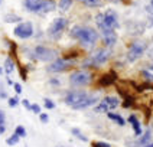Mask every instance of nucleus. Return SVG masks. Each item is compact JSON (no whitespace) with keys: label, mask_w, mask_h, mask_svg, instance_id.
Listing matches in <instances>:
<instances>
[{"label":"nucleus","mask_w":153,"mask_h":147,"mask_svg":"<svg viewBox=\"0 0 153 147\" xmlns=\"http://www.w3.org/2000/svg\"><path fill=\"white\" fill-rule=\"evenodd\" d=\"M4 22L6 23H20L22 22V17L17 16V15H13V13H7L4 16Z\"/></svg>","instance_id":"obj_21"},{"label":"nucleus","mask_w":153,"mask_h":147,"mask_svg":"<svg viewBox=\"0 0 153 147\" xmlns=\"http://www.w3.org/2000/svg\"><path fill=\"white\" fill-rule=\"evenodd\" d=\"M33 55L38 61H42V62H51V61H55L56 58V51H53L51 48L45 46V45H38L33 48Z\"/></svg>","instance_id":"obj_5"},{"label":"nucleus","mask_w":153,"mask_h":147,"mask_svg":"<svg viewBox=\"0 0 153 147\" xmlns=\"http://www.w3.org/2000/svg\"><path fill=\"white\" fill-rule=\"evenodd\" d=\"M93 146L94 147H110V144H107V143H104V141H97V143H94Z\"/></svg>","instance_id":"obj_35"},{"label":"nucleus","mask_w":153,"mask_h":147,"mask_svg":"<svg viewBox=\"0 0 153 147\" xmlns=\"http://www.w3.org/2000/svg\"><path fill=\"white\" fill-rule=\"evenodd\" d=\"M143 147H153V140H152V141H150V143H147L146 146H143Z\"/></svg>","instance_id":"obj_38"},{"label":"nucleus","mask_w":153,"mask_h":147,"mask_svg":"<svg viewBox=\"0 0 153 147\" xmlns=\"http://www.w3.org/2000/svg\"><path fill=\"white\" fill-rule=\"evenodd\" d=\"M111 1H116V3H117V1H121V0H111Z\"/></svg>","instance_id":"obj_40"},{"label":"nucleus","mask_w":153,"mask_h":147,"mask_svg":"<svg viewBox=\"0 0 153 147\" xmlns=\"http://www.w3.org/2000/svg\"><path fill=\"white\" fill-rule=\"evenodd\" d=\"M58 147H62V146H58Z\"/></svg>","instance_id":"obj_42"},{"label":"nucleus","mask_w":153,"mask_h":147,"mask_svg":"<svg viewBox=\"0 0 153 147\" xmlns=\"http://www.w3.org/2000/svg\"><path fill=\"white\" fill-rule=\"evenodd\" d=\"M152 140H153V131H152V127H149L140 137H137L136 146L137 147H143V146H146L147 143H150Z\"/></svg>","instance_id":"obj_12"},{"label":"nucleus","mask_w":153,"mask_h":147,"mask_svg":"<svg viewBox=\"0 0 153 147\" xmlns=\"http://www.w3.org/2000/svg\"><path fill=\"white\" fill-rule=\"evenodd\" d=\"M43 107H45L46 110H53V108H55V103H53L52 100H49V98H45V100H43Z\"/></svg>","instance_id":"obj_28"},{"label":"nucleus","mask_w":153,"mask_h":147,"mask_svg":"<svg viewBox=\"0 0 153 147\" xmlns=\"http://www.w3.org/2000/svg\"><path fill=\"white\" fill-rule=\"evenodd\" d=\"M33 25L30 22H20L13 29V35L19 39H29L33 36Z\"/></svg>","instance_id":"obj_8"},{"label":"nucleus","mask_w":153,"mask_h":147,"mask_svg":"<svg viewBox=\"0 0 153 147\" xmlns=\"http://www.w3.org/2000/svg\"><path fill=\"white\" fill-rule=\"evenodd\" d=\"M146 52V43L145 42H133L131 45H130V48H128L127 53H126V58H127L128 62H136V61H139L143 55H145Z\"/></svg>","instance_id":"obj_6"},{"label":"nucleus","mask_w":153,"mask_h":147,"mask_svg":"<svg viewBox=\"0 0 153 147\" xmlns=\"http://www.w3.org/2000/svg\"><path fill=\"white\" fill-rule=\"evenodd\" d=\"M111 55H113V52H111L110 48H104V49H98V51L93 53L90 58H87L84 62V66H100V65H104V64H107L108 61H110Z\"/></svg>","instance_id":"obj_3"},{"label":"nucleus","mask_w":153,"mask_h":147,"mask_svg":"<svg viewBox=\"0 0 153 147\" xmlns=\"http://www.w3.org/2000/svg\"><path fill=\"white\" fill-rule=\"evenodd\" d=\"M72 1H74V0H59L58 7H59V10H62V12H67V10H69V9H71V6H72Z\"/></svg>","instance_id":"obj_22"},{"label":"nucleus","mask_w":153,"mask_h":147,"mask_svg":"<svg viewBox=\"0 0 153 147\" xmlns=\"http://www.w3.org/2000/svg\"><path fill=\"white\" fill-rule=\"evenodd\" d=\"M71 61H67V59H62V58H58L52 62L51 65L48 66V71L49 72H64L71 66Z\"/></svg>","instance_id":"obj_11"},{"label":"nucleus","mask_w":153,"mask_h":147,"mask_svg":"<svg viewBox=\"0 0 153 147\" xmlns=\"http://www.w3.org/2000/svg\"><path fill=\"white\" fill-rule=\"evenodd\" d=\"M22 105L25 107L27 111H30V107H32V104L29 103V100H22Z\"/></svg>","instance_id":"obj_32"},{"label":"nucleus","mask_w":153,"mask_h":147,"mask_svg":"<svg viewBox=\"0 0 153 147\" xmlns=\"http://www.w3.org/2000/svg\"><path fill=\"white\" fill-rule=\"evenodd\" d=\"M128 123L131 124V129L134 131V137H140L142 134H143V130H142V124H140V121L137 120V117L134 114H131L130 117H128Z\"/></svg>","instance_id":"obj_14"},{"label":"nucleus","mask_w":153,"mask_h":147,"mask_svg":"<svg viewBox=\"0 0 153 147\" xmlns=\"http://www.w3.org/2000/svg\"><path fill=\"white\" fill-rule=\"evenodd\" d=\"M105 27H110V29H114V30L120 27L119 16H117L116 10H113V9H108V10L104 12V29Z\"/></svg>","instance_id":"obj_9"},{"label":"nucleus","mask_w":153,"mask_h":147,"mask_svg":"<svg viewBox=\"0 0 153 147\" xmlns=\"http://www.w3.org/2000/svg\"><path fill=\"white\" fill-rule=\"evenodd\" d=\"M6 82H7L9 85H15V82H13V81H12L10 78H6Z\"/></svg>","instance_id":"obj_37"},{"label":"nucleus","mask_w":153,"mask_h":147,"mask_svg":"<svg viewBox=\"0 0 153 147\" xmlns=\"http://www.w3.org/2000/svg\"><path fill=\"white\" fill-rule=\"evenodd\" d=\"M19 141H20V137L17 136L16 133H13L10 137H7L6 144H7V146H16V144H19Z\"/></svg>","instance_id":"obj_24"},{"label":"nucleus","mask_w":153,"mask_h":147,"mask_svg":"<svg viewBox=\"0 0 153 147\" xmlns=\"http://www.w3.org/2000/svg\"><path fill=\"white\" fill-rule=\"evenodd\" d=\"M3 72H4V69H3V68H1V66H0V75H1Z\"/></svg>","instance_id":"obj_39"},{"label":"nucleus","mask_w":153,"mask_h":147,"mask_svg":"<svg viewBox=\"0 0 153 147\" xmlns=\"http://www.w3.org/2000/svg\"><path fill=\"white\" fill-rule=\"evenodd\" d=\"M39 120H41V123L46 124V123L49 121V117H48V114H45V112H41V114H39Z\"/></svg>","instance_id":"obj_29"},{"label":"nucleus","mask_w":153,"mask_h":147,"mask_svg":"<svg viewBox=\"0 0 153 147\" xmlns=\"http://www.w3.org/2000/svg\"><path fill=\"white\" fill-rule=\"evenodd\" d=\"M94 111L98 112V114H101V112H105V114H107V112L110 111V110H108V107H107L105 104L102 103V101H100V104H97V105H95Z\"/></svg>","instance_id":"obj_25"},{"label":"nucleus","mask_w":153,"mask_h":147,"mask_svg":"<svg viewBox=\"0 0 153 147\" xmlns=\"http://www.w3.org/2000/svg\"><path fill=\"white\" fill-rule=\"evenodd\" d=\"M69 35H71V38L76 39L84 48H94L97 41H98V38H100V33L95 29L88 27V26H81V25L74 26L71 29Z\"/></svg>","instance_id":"obj_2"},{"label":"nucleus","mask_w":153,"mask_h":147,"mask_svg":"<svg viewBox=\"0 0 153 147\" xmlns=\"http://www.w3.org/2000/svg\"><path fill=\"white\" fill-rule=\"evenodd\" d=\"M146 10H147L150 15H153V0H149V3H147V6H146Z\"/></svg>","instance_id":"obj_34"},{"label":"nucleus","mask_w":153,"mask_h":147,"mask_svg":"<svg viewBox=\"0 0 153 147\" xmlns=\"http://www.w3.org/2000/svg\"><path fill=\"white\" fill-rule=\"evenodd\" d=\"M19 103H22V101H19V97H10L7 100V104H9V107H12V108H15V107H17L19 105Z\"/></svg>","instance_id":"obj_26"},{"label":"nucleus","mask_w":153,"mask_h":147,"mask_svg":"<svg viewBox=\"0 0 153 147\" xmlns=\"http://www.w3.org/2000/svg\"><path fill=\"white\" fill-rule=\"evenodd\" d=\"M4 131H6V126H0V136L4 134Z\"/></svg>","instance_id":"obj_36"},{"label":"nucleus","mask_w":153,"mask_h":147,"mask_svg":"<svg viewBox=\"0 0 153 147\" xmlns=\"http://www.w3.org/2000/svg\"><path fill=\"white\" fill-rule=\"evenodd\" d=\"M13 88H15V92H16L17 95L22 94V85L20 84H17V82H15V85H13Z\"/></svg>","instance_id":"obj_33"},{"label":"nucleus","mask_w":153,"mask_h":147,"mask_svg":"<svg viewBox=\"0 0 153 147\" xmlns=\"http://www.w3.org/2000/svg\"><path fill=\"white\" fill-rule=\"evenodd\" d=\"M41 1L42 0H23V6L27 12L30 13H38L41 7Z\"/></svg>","instance_id":"obj_15"},{"label":"nucleus","mask_w":153,"mask_h":147,"mask_svg":"<svg viewBox=\"0 0 153 147\" xmlns=\"http://www.w3.org/2000/svg\"><path fill=\"white\" fill-rule=\"evenodd\" d=\"M30 111L33 112V114H41V107H39L38 104H32V107H30Z\"/></svg>","instance_id":"obj_31"},{"label":"nucleus","mask_w":153,"mask_h":147,"mask_svg":"<svg viewBox=\"0 0 153 147\" xmlns=\"http://www.w3.org/2000/svg\"><path fill=\"white\" fill-rule=\"evenodd\" d=\"M67 26H68V19H65V17H56V19H55V20L51 23V26H49L48 33H49V36H51V38H53V39H58L61 35L65 32Z\"/></svg>","instance_id":"obj_7"},{"label":"nucleus","mask_w":153,"mask_h":147,"mask_svg":"<svg viewBox=\"0 0 153 147\" xmlns=\"http://www.w3.org/2000/svg\"><path fill=\"white\" fill-rule=\"evenodd\" d=\"M0 126H6V114L3 110H0Z\"/></svg>","instance_id":"obj_30"},{"label":"nucleus","mask_w":153,"mask_h":147,"mask_svg":"<svg viewBox=\"0 0 153 147\" xmlns=\"http://www.w3.org/2000/svg\"><path fill=\"white\" fill-rule=\"evenodd\" d=\"M55 7H56L55 0H42L38 13H39V15H46V13H49V12H53Z\"/></svg>","instance_id":"obj_13"},{"label":"nucleus","mask_w":153,"mask_h":147,"mask_svg":"<svg viewBox=\"0 0 153 147\" xmlns=\"http://www.w3.org/2000/svg\"><path fill=\"white\" fill-rule=\"evenodd\" d=\"M0 4H1V0H0Z\"/></svg>","instance_id":"obj_41"},{"label":"nucleus","mask_w":153,"mask_h":147,"mask_svg":"<svg viewBox=\"0 0 153 147\" xmlns=\"http://www.w3.org/2000/svg\"><path fill=\"white\" fill-rule=\"evenodd\" d=\"M142 75L146 82H153V65H147L142 69Z\"/></svg>","instance_id":"obj_17"},{"label":"nucleus","mask_w":153,"mask_h":147,"mask_svg":"<svg viewBox=\"0 0 153 147\" xmlns=\"http://www.w3.org/2000/svg\"><path fill=\"white\" fill-rule=\"evenodd\" d=\"M3 69H4V74L6 75H10L13 71H15V61L12 59L10 56L4 59V64H3Z\"/></svg>","instance_id":"obj_18"},{"label":"nucleus","mask_w":153,"mask_h":147,"mask_svg":"<svg viewBox=\"0 0 153 147\" xmlns=\"http://www.w3.org/2000/svg\"><path fill=\"white\" fill-rule=\"evenodd\" d=\"M15 133H16L17 136L20 138H23V137H26V130H25V127L23 126H16V129H15Z\"/></svg>","instance_id":"obj_27"},{"label":"nucleus","mask_w":153,"mask_h":147,"mask_svg":"<svg viewBox=\"0 0 153 147\" xmlns=\"http://www.w3.org/2000/svg\"><path fill=\"white\" fill-rule=\"evenodd\" d=\"M100 33L102 36V41H104V45L107 48H113L116 43H117V33L114 29H110V27H105L100 30Z\"/></svg>","instance_id":"obj_10"},{"label":"nucleus","mask_w":153,"mask_h":147,"mask_svg":"<svg viewBox=\"0 0 153 147\" xmlns=\"http://www.w3.org/2000/svg\"><path fill=\"white\" fill-rule=\"evenodd\" d=\"M97 101H98L97 97L88 94L87 91H79V89L69 91L64 98V103L68 107H71L72 110H84V108H88V107L94 105Z\"/></svg>","instance_id":"obj_1"},{"label":"nucleus","mask_w":153,"mask_h":147,"mask_svg":"<svg viewBox=\"0 0 153 147\" xmlns=\"http://www.w3.org/2000/svg\"><path fill=\"white\" fill-rule=\"evenodd\" d=\"M102 103L105 104L107 107H108V110H114V108H117L120 105V100L119 97H116V95H107V97H104L101 100Z\"/></svg>","instance_id":"obj_16"},{"label":"nucleus","mask_w":153,"mask_h":147,"mask_svg":"<svg viewBox=\"0 0 153 147\" xmlns=\"http://www.w3.org/2000/svg\"><path fill=\"white\" fill-rule=\"evenodd\" d=\"M107 117H108L111 121H116V123H117L119 126H121V127H124V126H126V120H124L120 114H116V112L108 111L107 112Z\"/></svg>","instance_id":"obj_19"},{"label":"nucleus","mask_w":153,"mask_h":147,"mask_svg":"<svg viewBox=\"0 0 153 147\" xmlns=\"http://www.w3.org/2000/svg\"><path fill=\"white\" fill-rule=\"evenodd\" d=\"M71 134H72L74 137L79 138L81 141H85V143L88 141V137H87V136H85V134H84V133H82V131H81L79 129H76V127H74V129H71Z\"/></svg>","instance_id":"obj_20"},{"label":"nucleus","mask_w":153,"mask_h":147,"mask_svg":"<svg viewBox=\"0 0 153 147\" xmlns=\"http://www.w3.org/2000/svg\"><path fill=\"white\" fill-rule=\"evenodd\" d=\"M91 81H93V74L90 71H85V69L74 71L69 77V82L72 86H85L91 84Z\"/></svg>","instance_id":"obj_4"},{"label":"nucleus","mask_w":153,"mask_h":147,"mask_svg":"<svg viewBox=\"0 0 153 147\" xmlns=\"http://www.w3.org/2000/svg\"><path fill=\"white\" fill-rule=\"evenodd\" d=\"M78 1H81L82 4L85 6H88V7H98V6H101V0H78Z\"/></svg>","instance_id":"obj_23"}]
</instances>
